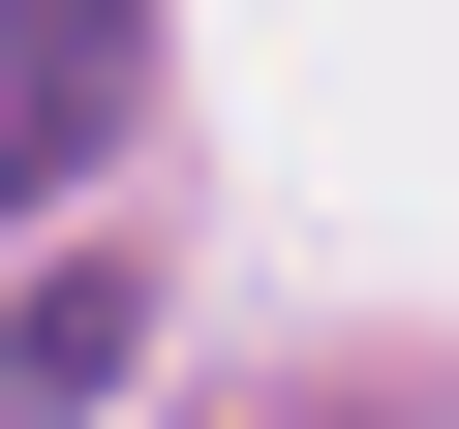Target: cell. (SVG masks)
I'll list each match as a JSON object with an SVG mask.
<instances>
[{
	"label": "cell",
	"mask_w": 459,
	"mask_h": 429,
	"mask_svg": "<svg viewBox=\"0 0 459 429\" xmlns=\"http://www.w3.org/2000/svg\"><path fill=\"white\" fill-rule=\"evenodd\" d=\"M123 92H153V0H0V214H31Z\"/></svg>",
	"instance_id": "cell-1"
},
{
	"label": "cell",
	"mask_w": 459,
	"mask_h": 429,
	"mask_svg": "<svg viewBox=\"0 0 459 429\" xmlns=\"http://www.w3.org/2000/svg\"><path fill=\"white\" fill-rule=\"evenodd\" d=\"M123 337H153V307H123V246H92V276H31V307H0V429H62Z\"/></svg>",
	"instance_id": "cell-2"
},
{
	"label": "cell",
	"mask_w": 459,
	"mask_h": 429,
	"mask_svg": "<svg viewBox=\"0 0 459 429\" xmlns=\"http://www.w3.org/2000/svg\"><path fill=\"white\" fill-rule=\"evenodd\" d=\"M307 429H368V398H307Z\"/></svg>",
	"instance_id": "cell-3"
}]
</instances>
